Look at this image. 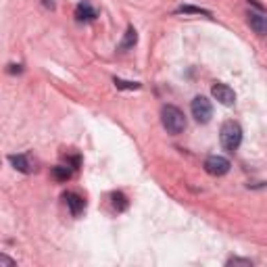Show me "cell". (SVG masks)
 I'll list each match as a JSON object with an SVG mask.
<instances>
[{"mask_svg": "<svg viewBox=\"0 0 267 267\" xmlns=\"http://www.w3.org/2000/svg\"><path fill=\"white\" fill-rule=\"evenodd\" d=\"M161 123L167 129V134H171V136H178V134H182L186 129V117L174 105H165L161 109Z\"/></svg>", "mask_w": 267, "mask_h": 267, "instance_id": "1", "label": "cell"}, {"mask_svg": "<svg viewBox=\"0 0 267 267\" xmlns=\"http://www.w3.org/2000/svg\"><path fill=\"white\" fill-rule=\"evenodd\" d=\"M219 140H221V146L227 150V152H234V150H238L240 142H242V127L240 123L236 121H225L219 129Z\"/></svg>", "mask_w": 267, "mask_h": 267, "instance_id": "2", "label": "cell"}, {"mask_svg": "<svg viewBox=\"0 0 267 267\" xmlns=\"http://www.w3.org/2000/svg\"><path fill=\"white\" fill-rule=\"evenodd\" d=\"M190 111H192V117L198 121V123H209L211 117H213V105L211 100L205 98V96H196L190 105Z\"/></svg>", "mask_w": 267, "mask_h": 267, "instance_id": "3", "label": "cell"}, {"mask_svg": "<svg viewBox=\"0 0 267 267\" xmlns=\"http://www.w3.org/2000/svg\"><path fill=\"white\" fill-rule=\"evenodd\" d=\"M230 161L225 157H219V155H211L205 159V171L209 176H225L230 171Z\"/></svg>", "mask_w": 267, "mask_h": 267, "instance_id": "4", "label": "cell"}, {"mask_svg": "<svg viewBox=\"0 0 267 267\" xmlns=\"http://www.w3.org/2000/svg\"><path fill=\"white\" fill-rule=\"evenodd\" d=\"M211 94H213L215 100H219L223 107H234V103H236V94H234V90L230 86H225V84H213Z\"/></svg>", "mask_w": 267, "mask_h": 267, "instance_id": "5", "label": "cell"}, {"mask_svg": "<svg viewBox=\"0 0 267 267\" xmlns=\"http://www.w3.org/2000/svg\"><path fill=\"white\" fill-rule=\"evenodd\" d=\"M63 198H65V203H67V207H69V211H71L73 217H80V215L84 213V209H86V200H84L78 192H65Z\"/></svg>", "mask_w": 267, "mask_h": 267, "instance_id": "6", "label": "cell"}, {"mask_svg": "<svg viewBox=\"0 0 267 267\" xmlns=\"http://www.w3.org/2000/svg\"><path fill=\"white\" fill-rule=\"evenodd\" d=\"M249 25H251V29L257 33V36H267V17L265 15L251 11L249 13Z\"/></svg>", "mask_w": 267, "mask_h": 267, "instance_id": "7", "label": "cell"}, {"mask_svg": "<svg viewBox=\"0 0 267 267\" xmlns=\"http://www.w3.org/2000/svg\"><path fill=\"white\" fill-rule=\"evenodd\" d=\"M96 17H98V13H96V9H94L90 3H80V5L75 7V19H78L80 23L94 21Z\"/></svg>", "mask_w": 267, "mask_h": 267, "instance_id": "8", "label": "cell"}, {"mask_svg": "<svg viewBox=\"0 0 267 267\" xmlns=\"http://www.w3.org/2000/svg\"><path fill=\"white\" fill-rule=\"evenodd\" d=\"M136 44H138V31L134 29V25H129V27L125 29V33H123V40L119 42L117 50H119V52H125V50H131Z\"/></svg>", "mask_w": 267, "mask_h": 267, "instance_id": "9", "label": "cell"}, {"mask_svg": "<svg viewBox=\"0 0 267 267\" xmlns=\"http://www.w3.org/2000/svg\"><path fill=\"white\" fill-rule=\"evenodd\" d=\"M9 161H11V165L15 167V169L21 171V174H31L33 171V163L29 161L27 155H11Z\"/></svg>", "mask_w": 267, "mask_h": 267, "instance_id": "10", "label": "cell"}, {"mask_svg": "<svg viewBox=\"0 0 267 267\" xmlns=\"http://www.w3.org/2000/svg\"><path fill=\"white\" fill-rule=\"evenodd\" d=\"M178 15H205V17H211V11L207 9H200V7H192V5H182L176 9Z\"/></svg>", "mask_w": 267, "mask_h": 267, "instance_id": "11", "label": "cell"}, {"mask_svg": "<svg viewBox=\"0 0 267 267\" xmlns=\"http://www.w3.org/2000/svg\"><path fill=\"white\" fill-rule=\"evenodd\" d=\"M52 176H54V180H59V182H67L71 178V169H69V165H56V167H52Z\"/></svg>", "mask_w": 267, "mask_h": 267, "instance_id": "12", "label": "cell"}, {"mask_svg": "<svg viewBox=\"0 0 267 267\" xmlns=\"http://www.w3.org/2000/svg\"><path fill=\"white\" fill-rule=\"evenodd\" d=\"M111 200H113V207H115L117 213H121V211L127 209V198H125L121 192H113V194H111Z\"/></svg>", "mask_w": 267, "mask_h": 267, "instance_id": "13", "label": "cell"}, {"mask_svg": "<svg viewBox=\"0 0 267 267\" xmlns=\"http://www.w3.org/2000/svg\"><path fill=\"white\" fill-rule=\"evenodd\" d=\"M113 84L117 86V90H140L142 88L140 82H127V80H119V78H115Z\"/></svg>", "mask_w": 267, "mask_h": 267, "instance_id": "14", "label": "cell"}, {"mask_svg": "<svg viewBox=\"0 0 267 267\" xmlns=\"http://www.w3.org/2000/svg\"><path fill=\"white\" fill-rule=\"evenodd\" d=\"M225 265H244V267H253V261L251 259H240V257H230L225 261Z\"/></svg>", "mask_w": 267, "mask_h": 267, "instance_id": "15", "label": "cell"}, {"mask_svg": "<svg viewBox=\"0 0 267 267\" xmlns=\"http://www.w3.org/2000/svg\"><path fill=\"white\" fill-rule=\"evenodd\" d=\"M0 265H5V267H15L17 263L13 259H9L7 255H0Z\"/></svg>", "mask_w": 267, "mask_h": 267, "instance_id": "16", "label": "cell"}, {"mask_svg": "<svg viewBox=\"0 0 267 267\" xmlns=\"http://www.w3.org/2000/svg\"><path fill=\"white\" fill-rule=\"evenodd\" d=\"M7 71H9V73H23V67H21V65H15V63H11Z\"/></svg>", "mask_w": 267, "mask_h": 267, "instance_id": "17", "label": "cell"}, {"mask_svg": "<svg viewBox=\"0 0 267 267\" xmlns=\"http://www.w3.org/2000/svg\"><path fill=\"white\" fill-rule=\"evenodd\" d=\"M44 5H46V7H50V9L54 7V3H52V0H44Z\"/></svg>", "mask_w": 267, "mask_h": 267, "instance_id": "18", "label": "cell"}]
</instances>
